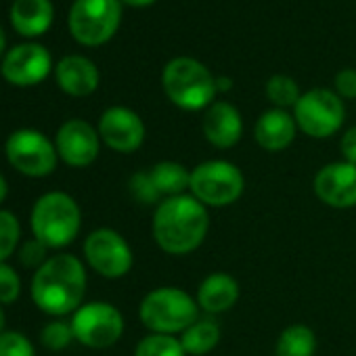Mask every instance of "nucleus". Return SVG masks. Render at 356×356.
Listing matches in <instances>:
<instances>
[{
  "mask_svg": "<svg viewBox=\"0 0 356 356\" xmlns=\"http://www.w3.org/2000/svg\"><path fill=\"white\" fill-rule=\"evenodd\" d=\"M157 248L170 256H187L202 248L210 231V214L191 193L161 200L151 222Z\"/></svg>",
  "mask_w": 356,
  "mask_h": 356,
  "instance_id": "1",
  "label": "nucleus"
},
{
  "mask_svg": "<svg viewBox=\"0 0 356 356\" xmlns=\"http://www.w3.org/2000/svg\"><path fill=\"white\" fill-rule=\"evenodd\" d=\"M86 283V268L80 258L72 254H55L34 270L30 293L38 310L61 318L74 314L82 306Z\"/></svg>",
  "mask_w": 356,
  "mask_h": 356,
  "instance_id": "2",
  "label": "nucleus"
},
{
  "mask_svg": "<svg viewBox=\"0 0 356 356\" xmlns=\"http://www.w3.org/2000/svg\"><path fill=\"white\" fill-rule=\"evenodd\" d=\"M161 86L172 105L183 111H206L218 90L212 72L193 57H176L161 72Z\"/></svg>",
  "mask_w": 356,
  "mask_h": 356,
  "instance_id": "3",
  "label": "nucleus"
},
{
  "mask_svg": "<svg viewBox=\"0 0 356 356\" xmlns=\"http://www.w3.org/2000/svg\"><path fill=\"white\" fill-rule=\"evenodd\" d=\"M32 235L49 250L67 248L82 229V210L78 202L63 191L40 195L30 216Z\"/></svg>",
  "mask_w": 356,
  "mask_h": 356,
  "instance_id": "4",
  "label": "nucleus"
},
{
  "mask_svg": "<svg viewBox=\"0 0 356 356\" xmlns=\"http://www.w3.org/2000/svg\"><path fill=\"white\" fill-rule=\"evenodd\" d=\"M200 316L197 300L181 287L151 289L138 306V318L151 333L181 335Z\"/></svg>",
  "mask_w": 356,
  "mask_h": 356,
  "instance_id": "5",
  "label": "nucleus"
},
{
  "mask_svg": "<svg viewBox=\"0 0 356 356\" xmlns=\"http://www.w3.org/2000/svg\"><path fill=\"white\" fill-rule=\"evenodd\" d=\"M245 191V178L239 165L227 159H208L191 170L189 193L206 208L233 206Z\"/></svg>",
  "mask_w": 356,
  "mask_h": 356,
  "instance_id": "6",
  "label": "nucleus"
},
{
  "mask_svg": "<svg viewBox=\"0 0 356 356\" xmlns=\"http://www.w3.org/2000/svg\"><path fill=\"white\" fill-rule=\"evenodd\" d=\"M122 22V0H74L70 32L84 47H101L113 38Z\"/></svg>",
  "mask_w": 356,
  "mask_h": 356,
  "instance_id": "7",
  "label": "nucleus"
},
{
  "mask_svg": "<svg viewBox=\"0 0 356 356\" xmlns=\"http://www.w3.org/2000/svg\"><path fill=\"white\" fill-rule=\"evenodd\" d=\"M293 120L306 136L329 138L343 126L346 107L335 90L310 88L296 103Z\"/></svg>",
  "mask_w": 356,
  "mask_h": 356,
  "instance_id": "8",
  "label": "nucleus"
},
{
  "mask_svg": "<svg viewBox=\"0 0 356 356\" xmlns=\"http://www.w3.org/2000/svg\"><path fill=\"white\" fill-rule=\"evenodd\" d=\"M7 161L24 176L44 178L57 168L59 153L55 143L38 130L22 128L9 134L5 140Z\"/></svg>",
  "mask_w": 356,
  "mask_h": 356,
  "instance_id": "9",
  "label": "nucleus"
},
{
  "mask_svg": "<svg viewBox=\"0 0 356 356\" xmlns=\"http://www.w3.org/2000/svg\"><path fill=\"white\" fill-rule=\"evenodd\" d=\"M74 337L92 350L111 348L124 335V314L109 302L82 304L72 314Z\"/></svg>",
  "mask_w": 356,
  "mask_h": 356,
  "instance_id": "10",
  "label": "nucleus"
},
{
  "mask_svg": "<svg viewBox=\"0 0 356 356\" xmlns=\"http://www.w3.org/2000/svg\"><path fill=\"white\" fill-rule=\"evenodd\" d=\"M88 266L105 279H122L134 264L128 241L113 229H97L84 241Z\"/></svg>",
  "mask_w": 356,
  "mask_h": 356,
  "instance_id": "11",
  "label": "nucleus"
},
{
  "mask_svg": "<svg viewBox=\"0 0 356 356\" xmlns=\"http://www.w3.org/2000/svg\"><path fill=\"white\" fill-rule=\"evenodd\" d=\"M316 200L333 210L356 208V165L350 161H331L312 178Z\"/></svg>",
  "mask_w": 356,
  "mask_h": 356,
  "instance_id": "12",
  "label": "nucleus"
},
{
  "mask_svg": "<svg viewBox=\"0 0 356 356\" xmlns=\"http://www.w3.org/2000/svg\"><path fill=\"white\" fill-rule=\"evenodd\" d=\"M55 147L63 163L72 168H86L99 157L101 136L92 124H88L86 120L74 118L61 124V128L57 130Z\"/></svg>",
  "mask_w": 356,
  "mask_h": 356,
  "instance_id": "13",
  "label": "nucleus"
},
{
  "mask_svg": "<svg viewBox=\"0 0 356 356\" xmlns=\"http://www.w3.org/2000/svg\"><path fill=\"white\" fill-rule=\"evenodd\" d=\"M51 70H53L51 53L38 42L17 44L5 55L3 65H0L3 78L15 86L40 84L51 74Z\"/></svg>",
  "mask_w": 356,
  "mask_h": 356,
  "instance_id": "14",
  "label": "nucleus"
},
{
  "mask_svg": "<svg viewBox=\"0 0 356 356\" xmlns=\"http://www.w3.org/2000/svg\"><path fill=\"white\" fill-rule=\"evenodd\" d=\"M97 130L101 143L118 153H134L145 140V124L140 115L122 105L105 109L99 118Z\"/></svg>",
  "mask_w": 356,
  "mask_h": 356,
  "instance_id": "15",
  "label": "nucleus"
},
{
  "mask_svg": "<svg viewBox=\"0 0 356 356\" xmlns=\"http://www.w3.org/2000/svg\"><path fill=\"white\" fill-rule=\"evenodd\" d=\"M206 140L216 149H233L243 136V118L229 101H214L202 120Z\"/></svg>",
  "mask_w": 356,
  "mask_h": 356,
  "instance_id": "16",
  "label": "nucleus"
},
{
  "mask_svg": "<svg viewBox=\"0 0 356 356\" xmlns=\"http://www.w3.org/2000/svg\"><path fill=\"white\" fill-rule=\"evenodd\" d=\"M296 134H298V124L293 120V113L277 107L264 111L254 126L256 143L268 153L285 151L296 140Z\"/></svg>",
  "mask_w": 356,
  "mask_h": 356,
  "instance_id": "17",
  "label": "nucleus"
},
{
  "mask_svg": "<svg viewBox=\"0 0 356 356\" xmlns=\"http://www.w3.org/2000/svg\"><path fill=\"white\" fill-rule=\"evenodd\" d=\"M59 88L70 97H88L99 88L97 65L82 55H67L55 67Z\"/></svg>",
  "mask_w": 356,
  "mask_h": 356,
  "instance_id": "18",
  "label": "nucleus"
},
{
  "mask_svg": "<svg viewBox=\"0 0 356 356\" xmlns=\"http://www.w3.org/2000/svg\"><path fill=\"white\" fill-rule=\"evenodd\" d=\"M239 293H241L239 281L233 275L212 273L200 283L195 300L202 312H206L208 316H214V314H222L231 310L237 304Z\"/></svg>",
  "mask_w": 356,
  "mask_h": 356,
  "instance_id": "19",
  "label": "nucleus"
},
{
  "mask_svg": "<svg viewBox=\"0 0 356 356\" xmlns=\"http://www.w3.org/2000/svg\"><path fill=\"white\" fill-rule=\"evenodd\" d=\"M53 5L51 0H15L11 7V24L17 34L36 38L49 32L53 24Z\"/></svg>",
  "mask_w": 356,
  "mask_h": 356,
  "instance_id": "20",
  "label": "nucleus"
},
{
  "mask_svg": "<svg viewBox=\"0 0 356 356\" xmlns=\"http://www.w3.org/2000/svg\"><path fill=\"white\" fill-rule=\"evenodd\" d=\"M149 174L163 200L187 195L191 187V170L181 161H170V159L157 161L155 165L149 168Z\"/></svg>",
  "mask_w": 356,
  "mask_h": 356,
  "instance_id": "21",
  "label": "nucleus"
},
{
  "mask_svg": "<svg viewBox=\"0 0 356 356\" xmlns=\"http://www.w3.org/2000/svg\"><path fill=\"white\" fill-rule=\"evenodd\" d=\"M178 339H181L187 356H204L218 346L220 325L214 321V316H200L191 327L178 335Z\"/></svg>",
  "mask_w": 356,
  "mask_h": 356,
  "instance_id": "22",
  "label": "nucleus"
},
{
  "mask_svg": "<svg viewBox=\"0 0 356 356\" xmlns=\"http://www.w3.org/2000/svg\"><path fill=\"white\" fill-rule=\"evenodd\" d=\"M318 348L316 335L308 325L296 323L285 327L279 337H277V346H275V354L277 356H314Z\"/></svg>",
  "mask_w": 356,
  "mask_h": 356,
  "instance_id": "23",
  "label": "nucleus"
},
{
  "mask_svg": "<svg viewBox=\"0 0 356 356\" xmlns=\"http://www.w3.org/2000/svg\"><path fill=\"white\" fill-rule=\"evenodd\" d=\"M264 90H266V99H268L277 109H285V111H287L289 107L293 109L296 103H298L300 97H302L298 82H296L293 78L285 76V74H277V76L268 78Z\"/></svg>",
  "mask_w": 356,
  "mask_h": 356,
  "instance_id": "24",
  "label": "nucleus"
},
{
  "mask_svg": "<svg viewBox=\"0 0 356 356\" xmlns=\"http://www.w3.org/2000/svg\"><path fill=\"white\" fill-rule=\"evenodd\" d=\"M134 356H187V352L176 335L149 333L136 343Z\"/></svg>",
  "mask_w": 356,
  "mask_h": 356,
  "instance_id": "25",
  "label": "nucleus"
},
{
  "mask_svg": "<svg viewBox=\"0 0 356 356\" xmlns=\"http://www.w3.org/2000/svg\"><path fill=\"white\" fill-rule=\"evenodd\" d=\"M19 237H22V225L17 216L9 210H0V264L7 262L15 254L19 245Z\"/></svg>",
  "mask_w": 356,
  "mask_h": 356,
  "instance_id": "26",
  "label": "nucleus"
},
{
  "mask_svg": "<svg viewBox=\"0 0 356 356\" xmlns=\"http://www.w3.org/2000/svg\"><path fill=\"white\" fill-rule=\"evenodd\" d=\"M74 329H72V323L70 321H51L42 327L40 331V341L44 348L53 350V352H59V350H65L72 341H74Z\"/></svg>",
  "mask_w": 356,
  "mask_h": 356,
  "instance_id": "27",
  "label": "nucleus"
},
{
  "mask_svg": "<svg viewBox=\"0 0 356 356\" xmlns=\"http://www.w3.org/2000/svg\"><path fill=\"white\" fill-rule=\"evenodd\" d=\"M128 191L132 195V200H136L138 204L143 206H157L163 197L159 195L153 178L149 174V170H140V172H134L130 176V183H128Z\"/></svg>",
  "mask_w": 356,
  "mask_h": 356,
  "instance_id": "28",
  "label": "nucleus"
},
{
  "mask_svg": "<svg viewBox=\"0 0 356 356\" xmlns=\"http://www.w3.org/2000/svg\"><path fill=\"white\" fill-rule=\"evenodd\" d=\"M0 356H36L34 343L19 331L0 333Z\"/></svg>",
  "mask_w": 356,
  "mask_h": 356,
  "instance_id": "29",
  "label": "nucleus"
},
{
  "mask_svg": "<svg viewBox=\"0 0 356 356\" xmlns=\"http://www.w3.org/2000/svg\"><path fill=\"white\" fill-rule=\"evenodd\" d=\"M22 296V277L7 262L0 264V304H15Z\"/></svg>",
  "mask_w": 356,
  "mask_h": 356,
  "instance_id": "30",
  "label": "nucleus"
},
{
  "mask_svg": "<svg viewBox=\"0 0 356 356\" xmlns=\"http://www.w3.org/2000/svg\"><path fill=\"white\" fill-rule=\"evenodd\" d=\"M49 248L44 243H40L38 239H30L19 248V262L28 268L38 270L47 260H49Z\"/></svg>",
  "mask_w": 356,
  "mask_h": 356,
  "instance_id": "31",
  "label": "nucleus"
},
{
  "mask_svg": "<svg viewBox=\"0 0 356 356\" xmlns=\"http://www.w3.org/2000/svg\"><path fill=\"white\" fill-rule=\"evenodd\" d=\"M333 86L339 99H356V70L348 67V70L337 72Z\"/></svg>",
  "mask_w": 356,
  "mask_h": 356,
  "instance_id": "32",
  "label": "nucleus"
},
{
  "mask_svg": "<svg viewBox=\"0 0 356 356\" xmlns=\"http://www.w3.org/2000/svg\"><path fill=\"white\" fill-rule=\"evenodd\" d=\"M339 151L343 155V161H350L356 165V126L348 128L339 140Z\"/></svg>",
  "mask_w": 356,
  "mask_h": 356,
  "instance_id": "33",
  "label": "nucleus"
},
{
  "mask_svg": "<svg viewBox=\"0 0 356 356\" xmlns=\"http://www.w3.org/2000/svg\"><path fill=\"white\" fill-rule=\"evenodd\" d=\"M231 86H233V80L231 78H227V76L216 78V90L218 92H227V90H231Z\"/></svg>",
  "mask_w": 356,
  "mask_h": 356,
  "instance_id": "34",
  "label": "nucleus"
},
{
  "mask_svg": "<svg viewBox=\"0 0 356 356\" xmlns=\"http://www.w3.org/2000/svg\"><path fill=\"white\" fill-rule=\"evenodd\" d=\"M7 197H9V183H7V178L0 174V204H5Z\"/></svg>",
  "mask_w": 356,
  "mask_h": 356,
  "instance_id": "35",
  "label": "nucleus"
},
{
  "mask_svg": "<svg viewBox=\"0 0 356 356\" xmlns=\"http://www.w3.org/2000/svg\"><path fill=\"white\" fill-rule=\"evenodd\" d=\"M124 5H128V7H149V5H153L155 0H122Z\"/></svg>",
  "mask_w": 356,
  "mask_h": 356,
  "instance_id": "36",
  "label": "nucleus"
},
{
  "mask_svg": "<svg viewBox=\"0 0 356 356\" xmlns=\"http://www.w3.org/2000/svg\"><path fill=\"white\" fill-rule=\"evenodd\" d=\"M5 49H7V34H5L3 28H0V57H3Z\"/></svg>",
  "mask_w": 356,
  "mask_h": 356,
  "instance_id": "37",
  "label": "nucleus"
},
{
  "mask_svg": "<svg viewBox=\"0 0 356 356\" xmlns=\"http://www.w3.org/2000/svg\"><path fill=\"white\" fill-rule=\"evenodd\" d=\"M5 321H7V316H5L3 304H0V333H3V331H5Z\"/></svg>",
  "mask_w": 356,
  "mask_h": 356,
  "instance_id": "38",
  "label": "nucleus"
}]
</instances>
